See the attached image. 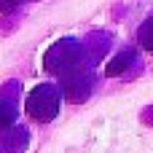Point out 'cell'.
<instances>
[{
    "mask_svg": "<svg viewBox=\"0 0 153 153\" xmlns=\"http://www.w3.org/2000/svg\"><path fill=\"white\" fill-rule=\"evenodd\" d=\"M59 102H62L59 86H54V83H38V86L27 94L24 108H27V116H30V118L46 124V121H54V118H56Z\"/></svg>",
    "mask_w": 153,
    "mask_h": 153,
    "instance_id": "6da1fadb",
    "label": "cell"
},
{
    "mask_svg": "<svg viewBox=\"0 0 153 153\" xmlns=\"http://www.w3.org/2000/svg\"><path fill=\"white\" fill-rule=\"evenodd\" d=\"M81 59V46L78 40H59L48 54H46V67L51 73H59V75H73L75 73V65Z\"/></svg>",
    "mask_w": 153,
    "mask_h": 153,
    "instance_id": "7a4b0ae2",
    "label": "cell"
},
{
    "mask_svg": "<svg viewBox=\"0 0 153 153\" xmlns=\"http://www.w3.org/2000/svg\"><path fill=\"white\" fill-rule=\"evenodd\" d=\"M65 86H67V94L73 100H83L86 91L91 89V75L89 73H73V75H67Z\"/></svg>",
    "mask_w": 153,
    "mask_h": 153,
    "instance_id": "3957f363",
    "label": "cell"
},
{
    "mask_svg": "<svg viewBox=\"0 0 153 153\" xmlns=\"http://www.w3.org/2000/svg\"><path fill=\"white\" fill-rule=\"evenodd\" d=\"M137 40H140V46H143L145 51H151V54H153V16H151V19H145V22L140 24Z\"/></svg>",
    "mask_w": 153,
    "mask_h": 153,
    "instance_id": "277c9868",
    "label": "cell"
},
{
    "mask_svg": "<svg viewBox=\"0 0 153 153\" xmlns=\"http://www.w3.org/2000/svg\"><path fill=\"white\" fill-rule=\"evenodd\" d=\"M13 121H16V110H13V105L5 102V100H0V132H3V129H11Z\"/></svg>",
    "mask_w": 153,
    "mask_h": 153,
    "instance_id": "5b68a950",
    "label": "cell"
},
{
    "mask_svg": "<svg viewBox=\"0 0 153 153\" xmlns=\"http://www.w3.org/2000/svg\"><path fill=\"white\" fill-rule=\"evenodd\" d=\"M132 59H134V54H132V51H124L118 59H113V62L108 65V75H118V73H121V70H124Z\"/></svg>",
    "mask_w": 153,
    "mask_h": 153,
    "instance_id": "8992f818",
    "label": "cell"
},
{
    "mask_svg": "<svg viewBox=\"0 0 153 153\" xmlns=\"http://www.w3.org/2000/svg\"><path fill=\"white\" fill-rule=\"evenodd\" d=\"M16 5H22V0H0V11L5 13V11H13Z\"/></svg>",
    "mask_w": 153,
    "mask_h": 153,
    "instance_id": "52a82bcc",
    "label": "cell"
},
{
    "mask_svg": "<svg viewBox=\"0 0 153 153\" xmlns=\"http://www.w3.org/2000/svg\"><path fill=\"white\" fill-rule=\"evenodd\" d=\"M143 118H145V124H151V126H153V108H148V110L143 113Z\"/></svg>",
    "mask_w": 153,
    "mask_h": 153,
    "instance_id": "ba28073f",
    "label": "cell"
}]
</instances>
